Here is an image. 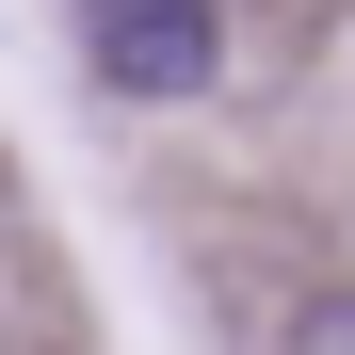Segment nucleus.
I'll return each instance as SVG.
<instances>
[{
  "label": "nucleus",
  "instance_id": "1",
  "mask_svg": "<svg viewBox=\"0 0 355 355\" xmlns=\"http://www.w3.org/2000/svg\"><path fill=\"white\" fill-rule=\"evenodd\" d=\"M81 65H97L113 97H210L226 0H81Z\"/></svg>",
  "mask_w": 355,
  "mask_h": 355
},
{
  "label": "nucleus",
  "instance_id": "2",
  "mask_svg": "<svg viewBox=\"0 0 355 355\" xmlns=\"http://www.w3.org/2000/svg\"><path fill=\"white\" fill-rule=\"evenodd\" d=\"M291 355H355V291H323V307L291 323Z\"/></svg>",
  "mask_w": 355,
  "mask_h": 355
}]
</instances>
